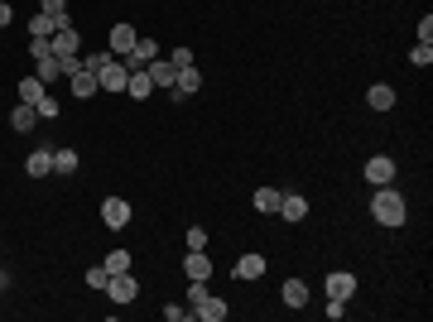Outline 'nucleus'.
I'll return each instance as SVG.
<instances>
[{
	"mask_svg": "<svg viewBox=\"0 0 433 322\" xmlns=\"http://www.w3.org/2000/svg\"><path fill=\"white\" fill-rule=\"evenodd\" d=\"M409 63H414V68H429V63H433V44H414Z\"/></svg>",
	"mask_w": 433,
	"mask_h": 322,
	"instance_id": "26",
	"label": "nucleus"
},
{
	"mask_svg": "<svg viewBox=\"0 0 433 322\" xmlns=\"http://www.w3.org/2000/svg\"><path fill=\"white\" fill-rule=\"evenodd\" d=\"M54 78H63V63H58V58H44V63H39V82L49 87Z\"/></svg>",
	"mask_w": 433,
	"mask_h": 322,
	"instance_id": "25",
	"label": "nucleus"
},
{
	"mask_svg": "<svg viewBox=\"0 0 433 322\" xmlns=\"http://www.w3.org/2000/svg\"><path fill=\"white\" fill-rule=\"evenodd\" d=\"M106 63H111V54H92V58H82V68H87V73H102Z\"/></svg>",
	"mask_w": 433,
	"mask_h": 322,
	"instance_id": "31",
	"label": "nucleus"
},
{
	"mask_svg": "<svg viewBox=\"0 0 433 322\" xmlns=\"http://www.w3.org/2000/svg\"><path fill=\"white\" fill-rule=\"evenodd\" d=\"M250 202H255V212H265V216L279 212V192H274V188H260L255 197H250Z\"/></svg>",
	"mask_w": 433,
	"mask_h": 322,
	"instance_id": "23",
	"label": "nucleus"
},
{
	"mask_svg": "<svg viewBox=\"0 0 433 322\" xmlns=\"http://www.w3.org/2000/svg\"><path fill=\"white\" fill-rule=\"evenodd\" d=\"M106 294H111V303H116V308H121V303H135V294H140L135 274H130V269L111 274V279H106Z\"/></svg>",
	"mask_w": 433,
	"mask_h": 322,
	"instance_id": "2",
	"label": "nucleus"
},
{
	"mask_svg": "<svg viewBox=\"0 0 433 322\" xmlns=\"http://www.w3.org/2000/svg\"><path fill=\"white\" fill-rule=\"evenodd\" d=\"M29 54L44 63V58H54V44H49V39H29Z\"/></svg>",
	"mask_w": 433,
	"mask_h": 322,
	"instance_id": "30",
	"label": "nucleus"
},
{
	"mask_svg": "<svg viewBox=\"0 0 433 322\" xmlns=\"http://www.w3.org/2000/svg\"><path fill=\"white\" fill-rule=\"evenodd\" d=\"M10 20H15V10H10V5H5V0H0V29L10 25Z\"/></svg>",
	"mask_w": 433,
	"mask_h": 322,
	"instance_id": "36",
	"label": "nucleus"
},
{
	"mask_svg": "<svg viewBox=\"0 0 433 322\" xmlns=\"http://www.w3.org/2000/svg\"><path fill=\"white\" fill-rule=\"evenodd\" d=\"M366 183H376V188L395 183V159H390V154H376V159H366Z\"/></svg>",
	"mask_w": 433,
	"mask_h": 322,
	"instance_id": "5",
	"label": "nucleus"
},
{
	"mask_svg": "<svg viewBox=\"0 0 433 322\" xmlns=\"http://www.w3.org/2000/svg\"><path fill=\"white\" fill-rule=\"evenodd\" d=\"M371 216H376L380 226H390V231H395V226H405L409 207H405V197H400V192H395L390 183H385V188H376V192H371Z\"/></svg>",
	"mask_w": 433,
	"mask_h": 322,
	"instance_id": "1",
	"label": "nucleus"
},
{
	"mask_svg": "<svg viewBox=\"0 0 433 322\" xmlns=\"http://www.w3.org/2000/svg\"><path fill=\"white\" fill-rule=\"evenodd\" d=\"M419 39H424V44L433 39V15H424V20H419Z\"/></svg>",
	"mask_w": 433,
	"mask_h": 322,
	"instance_id": "35",
	"label": "nucleus"
},
{
	"mask_svg": "<svg viewBox=\"0 0 433 322\" xmlns=\"http://www.w3.org/2000/svg\"><path fill=\"white\" fill-rule=\"evenodd\" d=\"M366 106H371V111H390V106H395V87L376 82V87L366 92Z\"/></svg>",
	"mask_w": 433,
	"mask_h": 322,
	"instance_id": "16",
	"label": "nucleus"
},
{
	"mask_svg": "<svg viewBox=\"0 0 433 322\" xmlns=\"http://www.w3.org/2000/svg\"><path fill=\"white\" fill-rule=\"evenodd\" d=\"M154 58H159V44H154V39H135V49L121 58V63H126L130 73H145V68H150Z\"/></svg>",
	"mask_w": 433,
	"mask_h": 322,
	"instance_id": "4",
	"label": "nucleus"
},
{
	"mask_svg": "<svg viewBox=\"0 0 433 322\" xmlns=\"http://www.w3.org/2000/svg\"><path fill=\"white\" fill-rule=\"evenodd\" d=\"M44 92H49V87H44L39 78H25V82H20V101H29V106H39V97H44Z\"/></svg>",
	"mask_w": 433,
	"mask_h": 322,
	"instance_id": "22",
	"label": "nucleus"
},
{
	"mask_svg": "<svg viewBox=\"0 0 433 322\" xmlns=\"http://www.w3.org/2000/svg\"><path fill=\"white\" fill-rule=\"evenodd\" d=\"M102 221H106L111 231H121V226L130 221V202H126V197H106V202H102Z\"/></svg>",
	"mask_w": 433,
	"mask_h": 322,
	"instance_id": "6",
	"label": "nucleus"
},
{
	"mask_svg": "<svg viewBox=\"0 0 433 322\" xmlns=\"http://www.w3.org/2000/svg\"><path fill=\"white\" fill-rule=\"evenodd\" d=\"M154 92V82H150V73H130V82H126V97H135V101H145Z\"/></svg>",
	"mask_w": 433,
	"mask_h": 322,
	"instance_id": "19",
	"label": "nucleus"
},
{
	"mask_svg": "<svg viewBox=\"0 0 433 322\" xmlns=\"http://www.w3.org/2000/svg\"><path fill=\"white\" fill-rule=\"evenodd\" d=\"M265 255H255V250H250V255H241V260H236V279H245V284H250V279H260V274H265Z\"/></svg>",
	"mask_w": 433,
	"mask_h": 322,
	"instance_id": "15",
	"label": "nucleus"
},
{
	"mask_svg": "<svg viewBox=\"0 0 433 322\" xmlns=\"http://www.w3.org/2000/svg\"><path fill=\"white\" fill-rule=\"evenodd\" d=\"M126 82H130V68H126L121 58H111L106 68L97 73V87H102V92H126Z\"/></svg>",
	"mask_w": 433,
	"mask_h": 322,
	"instance_id": "3",
	"label": "nucleus"
},
{
	"mask_svg": "<svg viewBox=\"0 0 433 322\" xmlns=\"http://www.w3.org/2000/svg\"><path fill=\"white\" fill-rule=\"evenodd\" d=\"M34 120H39V111L29 106V101H20V106L10 111V125H15V130H34Z\"/></svg>",
	"mask_w": 433,
	"mask_h": 322,
	"instance_id": "20",
	"label": "nucleus"
},
{
	"mask_svg": "<svg viewBox=\"0 0 433 322\" xmlns=\"http://www.w3.org/2000/svg\"><path fill=\"white\" fill-rule=\"evenodd\" d=\"M183 274H188V279H212V260H207V250H188V255H183Z\"/></svg>",
	"mask_w": 433,
	"mask_h": 322,
	"instance_id": "13",
	"label": "nucleus"
},
{
	"mask_svg": "<svg viewBox=\"0 0 433 322\" xmlns=\"http://www.w3.org/2000/svg\"><path fill=\"white\" fill-rule=\"evenodd\" d=\"M183 236H188V250H207V231L202 226H188Z\"/></svg>",
	"mask_w": 433,
	"mask_h": 322,
	"instance_id": "28",
	"label": "nucleus"
},
{
	"mask_svg": "<svg viewBox=\"0 0 433 322\" xmlns=\"http://www.w3.org/2000/svg\"><path fill=\"white\" fill-rule=\"evenodd\" d=\"M145 73H150V82H154V87H164V92H169V87L178 82V68H173L169 58H154V63H150Z\"/></svg>",
	"mask_w": 433,
	"mask_h": 322,
	"instance_id": "12",
	"label": "nucleus"
},
{
	"mask_svg": "<svg viewBox=\"0 0 433 322\" xmlns=\"http://www.w3.org/2000/svg\"><path fill=\"white\" fill-rule=\"evenodd\" d=\"M39 10H44V15H63V10H68V0H39Z\"/></svg>",
	"mask_w": 433,
	"mask_h": 322,
	"instance_id": "33",
	"label": "nucleus"
},
{
	"mask_svg": "<svg viewBox=\"0 0 433 322\" xmlns=\"http://www.w3.org/2000/svg\"><path fill=\"white\" fill-rule=\"evenodd\" d=\"M279 216L284 221H303L308 216V197L303 192H279Z\"/></svg>",
	"mask_w": 433,
	"mask_h": 322,
	"instance_id": "9",
	"label": "nucleus"
},
{
	"mask_svg": "<svg viewBox=\"0 0 433 322\" xmlns=\"http://www.w3.org/2000/svg\"><path fill=\"white\" fill-rule=\"evenodd\" d=\"M169 63H173V68H193V49H173Z\"/></svg>",
	"mask_w": 433,
	"mask_h": 322,
	"instance_id": "32",
	"label": "nucleus"
},
{
	"mask_svg": "<svg viewBox=\"0 0 433 322\" xmlns=\"http://www.w3.org/2000/svg\"><path fill=\"white\" fill-rule=\"evenodd\" d=\"M102 265H106V274H121V269H130V250H111Z\"/></svg>",
	"mask_w": 433,
	"mask_h": 322,
	"instance_id": "24",
	"label": "nucleus"
},
{
	"mask_svg": "<svg viewBox=\"0 0 433 322\" xmlns=\"http://www.w3.org/2000/svg\"><path fill=\"white\" fill-rule=\"evenodd\" d=\"M49 44H54V58H78L82 34H78V29H58V34L49 39Z\"/></svg>",
	"mask_w": 433,
	"mask_h": 322,
	"instance_id": "11",
	"label": "nucleus"
},
{
	"mask_svg": "<svg viewBox=\"0 0 433 322\" xmlns=\"http://www.w3.org/2000/svg\"><path fill=\"white\" fill-rule=\"evenodd\" d=\"M352 294H356V274H347V269H332V274H327V298H342V303H347Z\"/></svg>",
	"mask_w": 433,
	"mask_h": 322,
	"instance_id": "8",
	"label": "nucleus"
},
{
	"mask_svg": "<svg viewBox=\"0 0 433 322\" xmlns=\"http://www.w3.org/2000/svg\"><path fill=\"white\" fill-rule=\"evenodd\" d=\"M284 303L289 308H308V284L303 279H284Z\"/></svg>",
	"mask_w": 433,
	"mask_h": 322,
	"instance_id": "18",
	"label": "nucleus"
},
{
	"mask_svg": "<svg viewBox=\"0 0 433 322\" xmlns=\"http://www.w3.org/2000/svg\"><path fill=\"white\" fill-rule=\"evenodd\" d=\"M54 173L73 178V173H78V154H73V149H54Z\"/></svg>",
	"mask_w": 433,
	"mask_h": 322,
	"instance_id": "21",
	"label": "nucleus"
},
{
	"mask_svg": "<svg viewBox=\"0 0 433 322\" xmlns=\"http://www.w3.org/2000/svg\"><path fill=\"white\" fill-rule=\"evenodd\" d=\"M106 265H97V269H87V289H106Z\"/></svg>",
	"mask_w": 433,
	"mask_h": 322,
	"instance_id": "29",
	"label": "nucleus"
},
{
	"mask_svg": "<svg viewBox=\"0 0 433 322\" xmlns=\"http://www.w3.org/2000/svg\"><path fill=\"white\" fill-rule=\"evenodd\" d=\"M135 39H140L135 25H116L111 29V58H126L130 49H135Z\"/></svg>",
	"mask_w": 433,
	"mask_h": 322,
	"instance_id": "10",
	"label": "nucleus"
},
{
	"mask_svg": "<svg viewBox=\"0 0 433 322\" xmlns=\"http://www.w3.org/2000/svg\"><path fill=\"white\" fill-rule=\"evenodd\" d=\"M193 313H197V318H202V322H221V318H226V303L207 294V298H202V303H197V308H193Z\"/></svg>",
	"mask_w": 433,
	"mask_h": 322,
	"instance_id": "17",
	"label": "nucleus"
},
{
	"mask_svg": "<svg viewBox=\"0 0 433 322\" xmlns=\"http://www.w3.org/2000/svg\"><path fill=\"white\" fill-rule=\"evenodd\" d=\"M164 318H169V322H183V318H188V308H178V303H169V308H164Z\"/></svg>",
	"mask_w": 433,
	"mask_h": 322,
	"instance_id": "34",
	"label": "nucleus"
},
{
	"mask_svg": "<svg viewBox=\"0 0 433 322\" xmlns=\"http://www.w3.org/2000/svg\"><path fill=\"white\" fill-rule=\"evenodd\" d=\"M68 87H73V97H78V101H87V97H92V92H102V87H97V73H87V68H73V73H68Z\"/></svg>",
	"mask_w": 433,
	"mask_h": 322,
	"instance_id": "7",
	"label": "nucleus"
},
{
	"mask_svg": "<svg viewBox=\"0 0 433 322\" xmlns=\"http://www.w3.org/2000/svg\"><path fill=\"white\" fill-rule=\"evenodd\" d=\"M34 111H39V120H54V116H58V101L49 97V92H44V97H39V106H34Z\"/></svg>",
	"mask_w": 433,
	"mask_h": 322,
	"instance_id": "27",
	"label": "nucleus"
},
{
	"mask_svg": "<svg viewBox=\"0 0 433 322\" xmlns=\"http://www.w3.org/2000/svg\"><path fill=\"white\" fill-rule=\"evenodd\" d=\"M25 173L29 178H49V173H54V149H34L25 159Z\"/></svg>",
	"mask_w": 433,
	"mask_h": 322,
	"instance_id": "14",
	"label": "nucleus"
}]
</instances>
